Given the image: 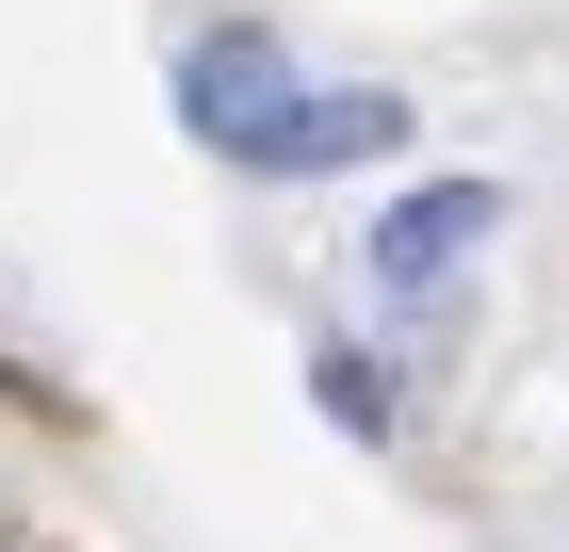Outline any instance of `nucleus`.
Here are the masks:
<instances>
[{
	"mask_svg": "<svg viewBox=\"0 0 569 552\" xmlns=\"http://www.w3.org/2000/svg\"><path fill=\"white\" fill-rule=\"evenodd\" d=\"M179 114H196V147H228V163H261V179H277V147H293L309 82H293V49H277L261 17H228V33L179 49Z\"/></svg>",
	"mask_w": 569,
	"mask_h": 552,
	"instance_id": "f257e3e1",
	"label": "nucleus"
},
{
	"mask_svg": "<svg viewBox=\"0 0 569 552\" xmlns=\"http://www.w3.org/2000/svg\"><path fill=\"white\" fill-rule=\"evenodd\" d=\"M472 244H488V179H423V195L375 228V277H391V293H439Z\"/></svg>",
	"mask_w": 569,
	"mask_h": 552,
	"instance_id": "f03ea898",
	"label": "nucleus"
},
{
	"mask_svg": "<svg viewBox=\"0 0 569 552\" xmlns=\"http://www.w3.org/2000/svg\"><path fill=\"white\" fill-rule=\"evenodd\" d=\"M309 390H326V423H358V439H391V374H375L358 341H326V358H309Z\"/></svg>",
	"mask_w": 569,
	"mask_h": 552,
	"instance_id": "7ed1b4c3",
	"label": "nucleus"
}]
</instances>
